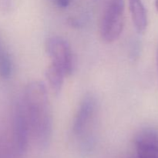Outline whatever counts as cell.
Wrapping results in <instances>:
<instances>
[{
  "label": "cell",
  "mask_w": 158,
  "mask_h": 158,
  "mask_svg": "<svg viewBox=\"0 0 158 158\" xmlns=\"http://www.w3.org/2000/svg\"><path fill=\"white\" fill-rule=\"evenodd\" d=\"M29 124L30 134L40 148H46L52 134V114L47 90L40 81L26 86L22 101Z\"/></svg>",
  "instance_id": "6da1fadb"
},
{
  "label": "cell",
  "mask_w": 158,
  "mask_h": 158,
  "mask_svg": "<svg viewBox=\"0 0 158 158\" xmlns=\"http://www.w3.org/2000/svg\"><path fill=\"white\" fill-rule=\"evenodd\" d=\"M124 0H106L100 23V35L106 43H114L124 26Z\"/></svg>",
  "instance_id": "7a4b0ae2"
},
{
  "label": "cell",
  "mask_w": 158,
  "mask_h": 158,
  "mask_svg": "<svg viewBox=\"0 0 158 158\" xmlns=\"http://www.w3.org/2000/svg\"><path fill=\"white\" fill-rule=\"evenodd\" d=\"M46 49L52 63L58 65L66 76L73 71V56L70 45L60 36H51L46 40Z\"/></svg>",
  "instance_id": "3957f363"
},
{
  "label": "cell",
  "mask_w": 158,
  "mask_h": 158,
  "mask_svg": "<svg viewBox=\"0 0 158 158\" xmlns=\"http://www.w3.org/2000/svg\"><path fill=\"white\" fill-rule=\"evenodd\" d=\"M13 135L15 146L20 154L26 151L29 144L30 129L26 111L22 102L15 105L13 114Z\"/></svg>",
  "instance_id": "277c9868"
},
{
  "label": "cell",
  "mask_w": 158,
  "mask_h": 158,
  "mask_svg": "<svg viewBox=\"0 0 158 158\" xmlns=\"http://www.w3.org/2000/svg\"><path fill=\"white\" fill-rule=\"evenodd\" d=\"M97 107V100L93 94H87L80 103L73 123V131L77 136L84 133Z\"/></svg>",
  "instance_id": "5b68a950"
},
{
  "label": "cell",
  "mask_w": 158,
  "mask_h": 158,
  "mask_svg": "<svg viewBox=\"0 0 158 158\" xmlns=\"http://www.w3.org/2000/svg\"><path fill=\"white\" fill-rule=\"evenodd\" d=\"M135 146L138 158H158V131L151 128L137 134Z\"/></svg>",
  "instance_id": "8992f818"
},
{
  "label": "cell",
  "mask_w": 158,
  "mask_h": 158,
  "mask_svg": "<svg viewBox=\"0 0 158 158\" xmlns=\"http://www.w3.org/2000/svg\"><path fill=\"white\" fill-rule=\"evenodd\" d=\"M131 18L136 31L142 34L148 27V14L142 0H129Z\"/></svg>",
  "instance_id": "52a82bcc"
},
{
  "label": "cell",
  "mask_w": 158,
  "mask_h": 158,
  "mask_svg": "<svg viewBox=\"0 0 158 158\" xmlns=\"http://www.w3.org/2000/svg\"><path fill=\"white\" fill-rule=\"evenodd\" d=\"M66 74L61 67L54 63L48 66L46 71V77L49 86L55 94H58L61 92L64 83V77Z\"/></svg>",
  "instance_id": "ba28073f"
},
{
  "label": "cell",
  "mask_w": 158,
  "mask_h": 158,
  "mask_svg": "<svg viewBox=\"0 0 158 158\" xmlns=\"http://www.w3.org/2000/svg\"><path fill=\"white\" fill-rule=\"evenodd\" d=\"M12 73V62L9 52L0 42V77L3 79L10 77Z\"/></svg>",
  "instance_id": "9c48e42d"
},
{
  "label": "cell",
  "mask_w": 158,
  "mask_h": 158,
  "mask_svg": "<svg viewBox=\"0 0 158 158\" xmlns=\"http://www.w3.org/2000/svg\"><path fill=\"white\" fill-rule=\"evenodd\" d=\"M12 0H0V12L7 14L12 10Z\"/></svg>",
  "instance_id": "30bf717a"
},
{
  "label": "cell",
  "mask_w": 158,
  "mask_h": 158,
  "mask_svg": "<svg viewBox=\"0 0 158 158\" xmlns=\"http://www.w3.org/2000/svg\"><path fill=\"white\" fill-rule=\"evenodd\" d=\"M53 2L60 8H66L70 3V0H53Z\"/></svg>",
  "instance_id": "8fae6325"
},
{
  "label": "cell",
  "mask_w": 158,
  "mask_h": 158,
  "mask_svg": "<svg viewBox=\"0 0 158 158\" xmlns=\"http://www.w3.org/2000/svg\"><path fill=\"white\" fill-rule=\"evenodd\" d=\"M155 7L158 12V0H155Z\"/></svg>",
  "instance_id": "7c38bea8"
},
{
  "label": "cell",
  "mask_w": 158,
  "mask_h": 158,
  "mask_svg": "<svg viewBox=\"0 0 158 158\" xmlns=\"http://www.w3.org/2000/svg\"><path fill=\"white\" fill-rule=\"evenodd\" d=\"M157 69H158V49H157Z\"/></svg>",
  "instance_id": "4fadbf2b"
}]
</instances>
